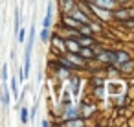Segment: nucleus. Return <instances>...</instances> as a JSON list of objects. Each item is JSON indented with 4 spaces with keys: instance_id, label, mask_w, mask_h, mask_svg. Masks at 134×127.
Listing matches in <instances>:
<instances>
[{
    "instance_id": "f257e3e1",
    "label": "nucleus",
    "mask_w": 134,
    "mask_h": 127,
    "mask_svg": "<svg viewBox=\"0 0 134 127\" xmlns=\"http://www.w3.org/2000/svg\"><path fill=\"white\" fill-rule=\"evenodd\" d=\"M96 59L101 61L103 65H116V52H108V50H105V52H101Z\"/></svg>"
},
{
    "instance_id": "f03ea898",
    "label": "nucleus",
    "mask_w": 134,
    "mask_h": 127,
    "mask_svg": "<svg viewBox=\"0 0 134 127\" xmlns=\"http://www.w3.org/2000/svg\"><path fill=\"white\" fill-rule=\"evenodd\" d=\"M64 48L68 50V52H72V54H79V48H81V43L75 39V35L74 37H70V39H66L64 41Z\"/></svg>"
},
{
    "instance_id": "7ed1b4c3",
    "label": "nucleus",
    "mask_w": 134,
    "mask_h": 127,
    "mask_svg": "<svg viewBox=\"0 0 134 127\" xmlns=\"http://www.w3.org/2000/svg\"><path fill=\"white\" fill-rule=\"evenodd\" d=\"M66 59L70 61V65H72L74 68H79V66L83 68V66H85V59H83V57H81L79 54H72V52H68Z\"/></svg>"
},
{
    "instance_id": "20e7f679",
    "label": "nucleus",
    "mask_w": 134,
    "mask_h": 127,
    "mask_svg": "<svg viewBox=\"0 0 134 127\" xmlns=\"http://www.w3.org/2000/svg\"><path fill=\"white\" fill-rule=\"evenodd\" d=\"M66 109V112H64V120H70V118H77L79 114H81V105H68V107H64Z\"/></svg>"
},
{
    "instance_id": "39448f33",
    "label": "nucleus",
    "mask_w": 134,
    "mask_h": 127,
    "mask_svg": "<svg viewBox=\"0 0 134 127\" xmlns=\"http://www.w3.org/2000/svg\"><path fill=\"white\" fill-rule=\"evenodd\" d=\"M90 2L94 4V6H97V8H103V9H116V6H118V2L116 0H90Z\"/></svg>"
},
{
    "instance_id": "423d86ee",
    "label": "nucleus",
    "mask_w": 134,
    "mask_h": 127,
    "mask_svg": "<svg viewBox=\"0 0 134 127\" xmlns=\"http://www.w3.org/2000/svg\"><path fill=\"white\" fill-rule=\"evenodd\" d=\"M52 20H53V2H48V6H46V17L42 20V28H50Z\"/></svg>"
},
{
    "instance_id": "0eeeda50",
    "label": "nucleus",
    "mask_w": 134,
    "mask_h": 127,
    "mask_svg": "<svg viewBox=\"0 0 134 127\" xmlns=\"http://www.w3.org/2000/svg\"><path fill=\"white\" fill-rule=\"evenodd\" d=\"M63 24H64V26H68V30H77L81 22H79V20H75L72 15H64V17H63Z\"/></svg>"
},
{
    "instance_id": "6e6552de",
    "label": "nucleus",
    "mask_w": 134,
    "mask_h": 127,
    "mask_svg": "<svg viewBox=\"0 0 134 127\" xmlns=\"http://www.w3.org/2000/svg\"><path fill=\"white\" fill-rule=\"evenodd\" d=\"M0 101H2V107H4V109L9 107V88H8L6 85L0 88Z\"/></svg>"
},
{
    "instance_id": "1a4fd4ad",
    "label": "nucleus",
    "mask_w": 134,
    "mask_h": 127,
    "mask_svg": "<svg viewBox=\"0 0 134 127\" xmlns=\"http://www.w3.org/2000/svg\"><path fill=\"white\" fill-rule=\"evenodd\" d=\"M92 46H81L79 48V55L83 57V59H94L96 55H94V50H90Z\"/></svg>"
},
{
    "instance_id": "9d476101",
    "label": "nucleus",
    "mask_w": 134,
    "mask_h": 127,
    "mask_svg": "<svg viewBox=\"0 0 134 127\" xmlns=\"http://www.w3.org/2000/svg\"><path fill=\"white\" fill-rule=\"evenodd\" d=\"M112 17H116L119 20H127L130 17V11H127V9H112Z\"/></svg>"
},
{
    "instance_id": "9b49d317",
    "label": "nucleus",
    "mask_w": 134,
    "mask_h": 127,
    "mask_svg": "<svg viewBox=\"0 0 134 127\" xmlns=\"http://www.w3.org/2000/svg\"><path fill=\"white\" fill-rule=\"evenodd\" d=\"M77 33H81V35H90V37H92L94 30H92V26H90V24H79Z\"/></svg>"
},
{
    "instance_id": "f8f14e48",
    "label": "nucleus",
    "mask_w": 134,
    "mask_h": 127,
    "mask_svg": "<svg viewBox=\"0 0 134 127\" xmlns=\"http://www.w3.org/2000/svg\"><path fill=\"white\" fill-rule=\"evenodd\" d=\"M61 8H63L64 13H70L75 8V2H74V0H61Z\"/></svg>"
},
{
    "instance_id": "ddd939ff",
    "label": "nucleus",
    "mask_w": 134,
    "mask_h": 127,
    "mask_svg": "<svg viewBox=\"0 0 134 127\" xmlns=\"http://www.w3.org/2000/svg\"><path fill=\"white\" fill-rule=\"evenodd\" d=\"M50 41H52V43L55 44V48H59L61 52H64V50H66V48H64V41H63L61 37H57V35H53V37H50Z\"/></svg>"
},
{
    "instance_id": "4468645a",
    "label": "nucleus",
    "mask_w": 134,
    "mask_h": 127,
    "mask_svg": "<svg viewBox=\"0 0 134 127\" xmlns=\"http://www.w3.org/2000/svg\"><path fill=\"white\" fill-rule=\"evenodd\" d=\"M9 92L13 94V98H17V99H19V79H17L15 76L11 77V90H9Z\"/></svg>"
},
{
    "instance_id": "2eb2a0df",
    "label": "nucleus",
    "mask_w": 134,
    "mask_h": 127,
    "mask_svg": "<svg viewBox=\"0 0 134 127\" xmlns=\"http://www.w3.org/2000/svg\"><path fill=\"white\" fill-rule=\"evenodd\" d=\"M130 57H129V54L127 52H116V65H121V63H125V61H129Z\"/></svg>"
},
{
    "instance_id": "dca6fc26",
    "label": "nucleus",
    "mask_w": 134,
    "mask_h": 127,
    "mask_svg": "<svg viewBox=\"0 0 134 127\" xmlns=\"http://www.w3.org/2000/svg\"><path fill=\"white\" fill-rule=\"evenodd\" d=\"M79 87H81V79L79 77H74L72 79V94L74 96H79Z\"/></svg>"
},
{
    "instance_id": "f3484780",
    "label": "nucleus",
    "mask_w": 134,
    "mask_h": 127,
    "mask_svg": "<svg viewBox=\"0 0 134 127\" xmlns=\"http://www.w3.org/2000/svg\"><path fill=\"white\" fill-rule=\"evenodd\" d=\"M19 110H20V123H28V121H30V112H28V109H26V107H20Z\"/></svg>"
},
{
    "instance_id": "a211bd4d",
    "label": "nucleus",
    "mask_w": 134,
    "mask_h": 127,
    "mask_svg": "<svg viewBox=\"0 0 134 127\" xmlns=\"http://www.w3.org/2000/svg\"><path fill=\"white\" fill-rule=\"evenodd\" d=\"M39 37H41V41H42V43H48V41H50V37H52V35H50V28H42Z\"/></svg>"
},
{
    "instance_id": "6ab92c4d",
    "label": "nucleus",
    "mask_w": 134,
    "mask_h": 127,
    "mask_svg": "<svg viewBox=\"0 0 134 127\" xmlns=\"http://www.w3.org/2000/svg\"><path fill=\"white\" fill-rule=\"evenodd\" d=\"M57 74H59L61 77H70V68H66V66L61 65V68H57Z\"/></svg>"
},
{
    "instance_id": "aec40b11",
    "label": "nucleus",
    "mask_w": 134,
    "mask_h": 127,
    "mask_svg": "<svg viewBox=\"0 0 134 127\" xmlns=\"http://www.w3.org/2000/svg\"><path fill=\"white\" fill-rule=\"evenodd\" d=\"M24 39H26V30H24V28H19V31H17V41H19V43H24Z\"/></svg>"
},
{
    "instance_id": "412c9836",
    "label": "nucleus",
    "mask_w": 134,
    "mask_h": 127,
    "mask_svg": "<svg viewBox=\"0 0 134 127\" xmlns=\"http://www.w3.org/2000/svg\"><path fill=\"white\" fill-rule=\"evenodd\" d=\"M0 77H2L4 81H8V77H9V76H8V65L2 66V76H0Z\"/></svg>"
},
{
    "instance_id": "4be33fe9",
    "label": "nucleus",
    "mask_w": 134,
    "mask_h": 127,
    "mask_svg": "<svg viewBox=\"0 0 134 127\" xmlns=\"http://www.w3.org/2000/svg\"><path fill=\"white\" fill-rule=\"evenodd\" d=\"M41 125H42V127H50V125H52V123H50V121H48V120H42V123H41Z\"/></svg>"
},
{
    "instance_id": "5701e85b",
    "label": "nucleus",
    "mask_w": 134,
    "mask_h": 127,
    "mask_svg": "<svg viewBox=\"0 0 134 127\" xmlns=\"http://www.w3.org/2000/svg\"><path fill=\"white\" fill-rule=\"evenodd\" d=\"M118 4H125V2H130V0H116Z\"/></svg>"
}]
</instances>
